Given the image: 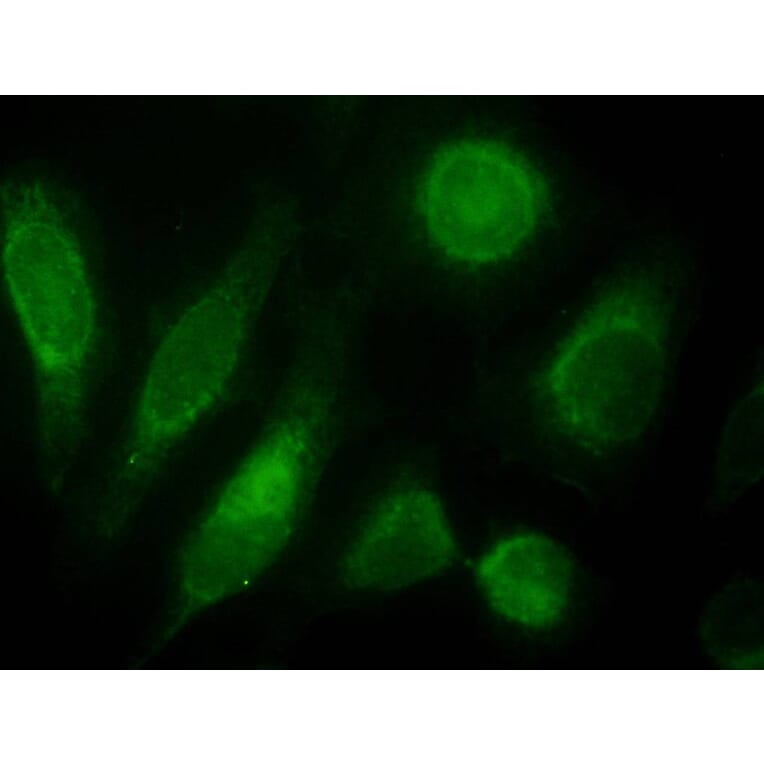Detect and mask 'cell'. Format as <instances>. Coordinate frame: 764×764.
<instances>
[{
  "label": "cell",
  "mask_w": 764,
  "mask_h": 764,
  "mask_svg": "<svg viewBox=\"0 0 764 764\" xmlns=\"http://www.w3.org/2000/svg\"><path fill=\"white\" fill-rule=\"evenodd\" d=\"M339 337L301 346L257 436L188 534L178 574L186 613L251 586L308 517L342 439Z\"/></svg>",
  "instance_id": "1"
},
{
  "label": "cell",
  "mask_w": 764,
  "mask_h": 764,
  "mask_svg": "<svg viewBox=\"0 0 764 764\" xmlns=\"http://www.w3.org/2000/svg\"><path fill=\"white\" fill-rule=\"evenodd\" d=\"M1 268L34 372L41 469L56 492L88 437L101 312L87 247L38 183L2 192Z\"/></svg>",
  "instance_id": "2"
},
{
  "label": "cell",
  "mask_w": 764,
  "mask_h": 764,
  "mask_svg": "<svg viewBox=\"0 0 764 764\" xmlns=\"http://www.w3.org/2000/svg\"><path fill=\"white\" fill-rule=\"evenodd\" d=\"M673 278L640 263L597 293L531 382L548 432L597 457L643 435L668 376Z\"/></svg>",
  "instance_id": "3"
},
{
  "label": "cell",
  "mask_w": 764,
  "mask_h": 764,
  "mask_svg": "<svg viewBox=\"0 0 764 764\" xmlns=\"http://www.w3.org/2000/svg\"><path fill=\"white\" fill-rule=\"evenodd\" d=\"M547 191L516 154L486 141L442 150L417 195L426 239L444 259L464 267L506 261L534 238Z\"/></svg>",
  "instance_id": "4"
},
{
  "label": "cell",
  "mask_w": 764,
  "mask_h": 764,
  "mask_svg": "<svg viewBox=\"0 0 764 764\" xmlns=\"http://www.w3.org/2000/svg\"><path fill=\"white\" fill-rule=\"evenodd\" d=\"M239 367L211 344L166 329L103 478L106 492L124 505H143L176 448L222 401Z\"/></svg>",
  "instance_id": "5"
},
{
  "label": "cell",
  "mask_w": 764,
  "mask_h": 764,
  "mask_svg": "<svg viewBox=\"0 0 764 764\" xmlns=\"http://www.w3.org/2000/svg\"><path fill=\"white\" fill-rule=\"evenodd\" d=\"M457 542L437 493L402 474L379 494L342 555L340 575L354 589H402L451 566Z\"/></svg>",
  "instance_id": "6"
},
{
  "label": "cell",
  "mask_w": 764,
  "mask_h": 764,
  "mask_svg": "<svg viewBox=\"0 0 764 764\" xmlns=\"http://www.w3.org/2000/svg\"><path fill=\"white\" fill-rule=\"evenodd\" d=\"M573 563L546 535H507L480 558L477 581L491 607L504 618L530 628L555 623L570 597Z\"/></svg>",
  "instance_id": "7"
},
{
  "label": "cell",
  "mask_w": 764,
  "mask_h": 764,
  "mask_svg": "<svg viewBox=\"0 0 764 764\" xmlns=\"http://www.w3.org/2000/svg\"><path fill=\"white\" fill-rule=\"evenodd\" d=\"M764 387L761 379L725 423L718 447L714 506L725 507L755 484L764 471Z\"/></svg>",
  "instance_id": "8"
}]
</instances>
